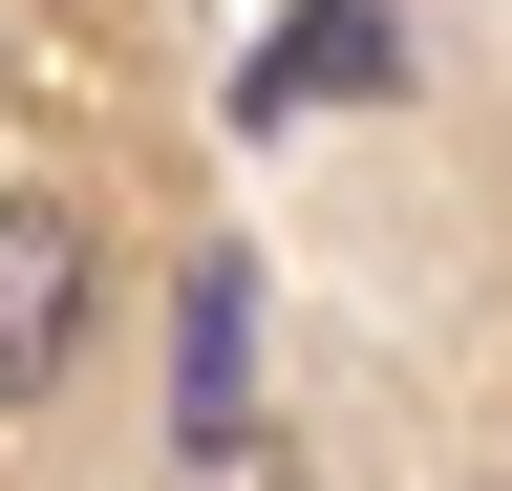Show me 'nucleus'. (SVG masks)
I'll use <instances>...</instances> for the list:
<instances>
[{"label":"nucleus","mask_w":512,"mask_h":491,"mask_svg":"<svg viewBox=\"0 0 512 491\" xmlns=\"http://www.w3.org/2000/svg\"><path fill=\"white\" fill-rule=\"evenodd\" d=\"M363 65H384V22H363V0H299V43H278V65H256L235 107H342Z\"/></svg>","instance_id":"f03ea898"},{"label":"nucleus","mask_w":512,"mask_h":491,"mask_svg":"<svg viewBox=\"0 0 512 491\" xmlns=\"http://www.w3.org/2000/svg\"><path fill=\"white\" fill-rule=\"evenodd\" d=\"M64 342H86V214L0 193V406H43V385H64Z\"/></svg>","instance_id":"f257e3e1"}]
</instances>
